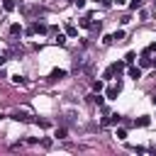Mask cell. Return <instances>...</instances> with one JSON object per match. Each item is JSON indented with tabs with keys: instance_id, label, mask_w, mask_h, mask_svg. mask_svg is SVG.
<instances>
[{
	"instance_id": "1",
	"label": "cell",
	"mask_w": 156,
	"mask_h": 156,
	"mask_svg": "<svg viewBox=\"0 0 156 156\" xmlns=\"http://www.w3.org/2000/svg\"><path fill=\"white\" fill-rule=\"evenodd\" d=\"M124 61H115V63H110L107 68H105V73H102V78H115V76H119L122 71H124Z\"/></svg>"
},
{
	"instance_id": "2",
	"label": "cell",
	"mask_w": 156,
	"mask_h": 156,
	"mask_svg": "<svg viewBox=\"0 0 156 156\" xmlns=\"http://www.w3.org/2000/svg\"><path fill=\"white\" fill-rule=\"evenodd\" d=\"M24 32H27V34H37V32H39V34H44V32H49V27H46L44 22H32Z\"/></svg>"
},
{
	"instance_id": "3",
	"label": "cell",
	"mask_w": 156,
	"mask_h": 156,
	"mask_svg": "<svg viewBox=\"0 0 156 156\" xmlns=\"http://www.w3.org/2000/svg\"><path fill=\"white\" fill-rule=\"evenodd\" d=\"M139 63H141V68H154V66H156V58H154V54H151V56H141Z\"/></svg>"
},
{
	"instance_id": "4",
	"label": "cell",
	"mask_w": 156,
	"mask_h": 156,
	"mask_svg": "<svg viewBox=\"0 0 156 156\" xmlns=\"http://www.w3.org/2000/svg\"><path fill=\"white\" fill-rule=\"evenodd\" d=\"M61 78H66V71H63V68H54V71L49 73V80H61Z\"/></svg>"
},
{
	"instance_id": "5",
	"label": "cell",
	"mask_w": 156,
	"mask_h": 156,
	"mask_svg": "<svg viewBox=\"0 0 156 156\" xmlns=\"http://www.w3.org/2000/svg\"><path fill=\"white\" fill-rule=\"evenodd\" d=\"M127 73H129V78H134V80H139V78H141V66H134V63H132Z\"/></svg>"
},
{
	"instance_id": "6",
	"label": "cell",
	"mask_w": 156,
	"mask_h": 156,
	"mask_svg": "<svg viewBox=\"0 0 156 156\" xmlns=\"http://www.w3.org/2000/svg\"><path fill=\"white\" fill-rule=\"evenodd\" d=\"M119 90H122V83L110 85V88H107V98H110V100H112V98H117V93H119Z\"/></svg>"
},
{
	"instance_id": "7",
	"label": "cell",
	"mask_w": 156,
	"mask_h": 156,
	"mask_svg": "<svg viewBox=\"0 0 156 156\" xmlns=\"http://www.w3.org/2000/svg\"><path fill=\"white\" fill-rule=\"evenodd\" d=\"M12 117H15V119H17V122H32V117H29V115H27V112H24V110H22V112H20V110H17V112H15V115H12Z\"/></svg>"
},
{
	"instance_id": "8",
	"label": "cell",
	"mask_w": 156,
	"mask_h": 156,
	"mask_svg": "<svg viewBox=\"0 0 156 156\" xmlns=\"http://www.w3.org/2000/svg\"><path fill=\"white\" fill-rule=\"evenodd\" d=\"M154 51H156V41H151V44H146V46L141 49V56H151Z\"/></svg>"
},
{
	"instance_id": "9",
	"label": "cell",
	"mask_w": 156,
	"mask_h": 156,
	"mask_svg": "<svg viewBox=\"0 0 156 156\" xmlns=\"http://www.w3.org/2000/svg\"><path fill=\"white\" fill-rule=\"evenodd\" d=\"M15 7H17V2H15V0H2V10H5V12H12Z\"/></svg>"
},
{
	"instance_id": "10",
	"label": "cell",
	"mask_w": 156,
	"mask_h": 156,
	"mask_svg": "<svg viewBox=\"0 0 156 156\" xmlns=\"http://www.w3.org/2000/svg\"><path fill=\"white\" fill-rule=\"evenodd\" d=\"M149 122H151V119H149V117L144 115V117H139V119H134V127H149Z\"/></svg>"
},
{
	"instance_id": "11",
	"label": "cell",
	"mask_w": 156,
	"mask_h": 156,
	"mask_svg": "<svg viewBox=\"0 0 156 156\" xmlns=\"http://www.w3.org/2000/svg\"><path fill=\"white\" fill-rule=\"evenodd\" d=\"M134 61H136V54H134V51H127V56H124V63H127V66H132Z\"/></svg>"
},
{
	"instance_id": "12",
	"label": "cell",
	"mask_w": 156,
	"mask_h": 156,
	"mask_svg": "<svg viewBox=\"0 0 156 156\" xmlns=\"http://www.w3.org/2000/svg\"><path fill=\"white\" fill-rule=\"evenodd\" d=\"M66 34H68V37H76V34H78V27H76V24H66Z\"/></svg>"
},
{
	"instance_id": "13",
	"label": "cell",
	"mask_w": 156,
	"mask_h": 156,
	"mask_svg": "<svg viewBox=\"0 0 156 156\" xmlns=\"http://www.w3.org/2000/svg\"><path fill=\"white\" fill-rule=\"evenodd\" d=\"M54 44L63 46V44H66V34H56V37H54Z\"/></svg>"
},
{
	"instance_id": "14",
	"label": "cell",
	"mask_w": 156,
	"mask_h": 156,
	"mask_svg": "<svg viewBox=\"0 0 156 156\" xmlns=\"http://www.w3.org/2000/svg\"><path fill=\"white\" fill-rule=\"evenodd\" d=\"M12 83H17V85H27V78H24V76H12Z\"/></svg>"
},
{
	"instance_id": "15",
	"label": "cell",
	"mask_w": 156,
	"mask_h": 156,
	"mask_svg": "<svg viewBox=\"0 0 156 156\" xmlns=\"http://www.w3.org/2000/svg\"><path fill=\"white\" fill-rule=\"evenodd\" d=\"M119 119H122L119 115H112V117H110V119H105L102 124H119Z\"/></svg>"
},
{
	"instance_id": "16",
	"label": "cell",
	"mask_w": 156,
	"mask_h": 156,
	"mask_svg": "<svg viewBox=\"0 0 156 156\" xmlns=\"http://www.w3.org/2000/svg\"><path fill=\"white\" fill-rule=\"evenodd\" d=\"M112 39H115V41H122V39H124V29H117V32L112 34Z\"/></svg>"
},
{
	"instance_id": "17",
	"label": "cell",
	"mask_w": 156,
	"mask_h": 156,
	"mask_svg": "<svg viewBox=\"0 0 156 156\" xmlns=\"http://www.w3.org/2000/svg\"><path fill=\"white\" fill-rule=\"evenodd\" d=\"M10 34H22V27H20V24H12V27H10Z\"/></svg>"
},
{
	"instance_id": "18",
	"label": "cell",
	"mask_w": 156,
	"mask_h": 156,
	"mask_svg": "<svg viewBox=\"0 0 156 156\" xmlns=\"http://www.w3.org/2000/svg\"><path fill=\"white\" fill-rule=\"evenodd\" d=\"M102 88H105V85H102V80H95V83H93V90H95V93H100Z\"/></svg>"
},
{
	"instance_id": "19",
	"label": "cell",
	"mask_w": 156,
	"mask_h": 156,
	"mask_svg": "<svg viewBox=\"0 0 156 156\" xmlns=\"http://www.w3.org/2000/svg\"><path fill=\"white\" fill-rule=\"evenodd\" d=\"M141 2H144V0H132V2H129V10H136V7H141Z\"/></svg>"
},
{
	"instance_id": "20",
	"label": "cell",
	"mask_w": 156,
	"mask_h": 156,
	"mask_svg": "<svg viewBox=\"0 0 156 156\" xmlns=\"http://www.w3.org/2000/svg\"><path fill=\"white\" fill-rule=\"evenodd\" d=\"M112 41H115V39H112V34H107V37H102V44H105V46H110Z\"/></svg>"
},
{
	"instance_id": "21",
	"label": "cell",
	"mask_w": 156,
	"mask_h": 156,
	"mask_svg": "<svg viewBox=\"0 0 156 156\" xmlns=\"http://www.w3.org/2000/svg\"><path fill=\"white\" fill-rule=\"evenodd\" d=\"M66 134H68V132H66L63 127H61V129H56V136H58V139H66Z\"/></svg>"
},
{
	"instance_id": "22",
	"label": "cell",
	"mask_w": 156,
	"mask_h": 156,
	"mask_svg": "<svg viewBox=\"0 0 156 156\" xmlns=\"http://www.w3.org/2000/svg\"><path fill=\"white\" fill-rule=\"evenodd\" d=\"M117 139H127V129H117Z\"/></svg>"
},
{
	"instance_id": "23",
	"label": "cell",
	"mask_w": 156,
	"mask_h": 156,
	"mask_svg": "<svg viewBox=\"0 0 156 156\" xmlns=\"http://www.w3.org/2000/svg\"><path fill=\"white\" fill-rule=\"evenodd\" d=\"M95 2H100L102 7H110V0H95Z\"/></svg>"
},
{
	"instance_id": "24",
	"label": "cell",
	"mask_w": 156,
	"mask_h": 156,
	"mask_svg": "<svg viewBox=\"0 0 156 156\" xmlns=\"http://www.w3.org/2000/svg\"><path fill=\"white\" fill-rule=\"evenodd\" d=\"M73 2H76L78 7H83V5H85V0H73Z\"/></svg>"
},
{
	"instance_id": "25",
	"label": "cell",
	"mask_w": 156,
	"mask_h": 156,
	"mask_svg": "<svg viewBox=\"0 0 156 156\" xmlns=\"http://www.w3.org/2000/svg\"><path fill=\"white\" fill-rule=\"evenodd\" d=\"M2 66H5V56L0 54V68H2Z\"/></svg>"
},
{
	"instance_id": "26",
	"label": "cell",
	"mask_w": 156,
	"mask_h": 156,
	"mask_svg": "<svg viewBox=\"0 0 156 156\" xmlns=\"http://www.w3.org/2000/svg\"><path fill=\"white\" fill-rule=\"evenodd\" d=\"M124 2H127V0H117V5H124Z\"/></svg>"
},
{
	"instance_id": "27",
	"label": "cell",
	"mask_w": 156,
	"mask_h": 156,
	"mask_svg": "<svg viewBox=\"0 0 156 156\" xmlns=\"http://www.w3.org/2000/svg\"><path fill=\"white\" fill-rule=\"evenodd\" d=\"M151 102H154V105H156V95H154V98H151Z\"/></svg>"
}]
</instances>
